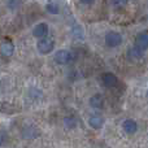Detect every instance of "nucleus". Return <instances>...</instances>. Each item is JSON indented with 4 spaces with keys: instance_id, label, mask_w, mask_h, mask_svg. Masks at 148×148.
Here are the masks:
<instances>
[{
    "instance_id": "f257e3e1",
    "label": "nucleus",
    "mask_w": 148,
    "mask_h": 148,
    "mask_svg": "<svg viewBox=\"0 0 148 148\" xmlns=\"http://www.w3.org/2000/svg\"><path fill=\"white\" fill-rule=\"evenodd\" d=\"M122 43V35L117 31H109L105 35V44L110 48H114V47H118Z\"/></svg>"
},
{
    "instance_id": "f03ea898",
    "label": "nucleus",
    "mask_w": 148,
    "mask_h": 148,
    "mask_svg": "<svg viewBox=\"0 0 148 148\" xmlns=\"http://www.w3.org/2000/svg\"><path fill=\"white\" fill-rule=\"evenodd\" d=\"M36 47H38V51L40 52V53L47 55V53H49V52H52V49H53V47H55V42H53V39H51V38H42V39H39Z\"/></svg>"
},
{
    "instance_id": "7ed1b4c3",
    "label": "nucleus",
    "mask_w": 148,
    "mask_h": 148,
    "mask_svg": "<svg viewBox=\"0 0 148 148\" xmlns=\"http://www.w3.org/2000/svg\"><path fill=\"white\" fill-rule=\"evenodd\" d=\"M73 60V53L68 49H60L55 53V61L60 65H66Z\"/></svg>"
},
{
    "instance_id": "20e7f679",
    "label": "nucleus",
    "mask_w": 148,
    "mask_h": 148,
    "mask_svg": "<svg viewBox=\"0 0 148 148\" xmlns=\"http://www.w3.org/2000/svg\"><path fill=\"white\" fill-rule=\"evenodd\" d=\"M47 34H48V25H47L46 22L38 23L33 30V35L35 36V38H39V39L47 38Z\"/></svg>"
},
{
    "instance_id": "39448f33",
    "label": "nucleus",
    "mask_w": 148,
    "mask_h": 148,
    "mask_svg": "<svg viewBox=\"0 0 148 148\" xmlns=\"http://www.w3.org/2000/svg\"><path fill=\"white\" fill-rule=\"evenodd\" d=\"M13 52H14V46H13L12 42L8 40V39L3 40V43H1V55L3 56L10 57L13 55Z\"/></svg>"
},
{
    "instance_id": "423d86ee",
    "label": "nucleus",
    "mask_w": 148,
    "mask_h": 148,
    "mask_svg": "<svg viewBox=\"0 0 148 148\" xmlns=\"http://www.w3.org/2000/svg\"><path fill=\"white\" fill-rule=\"evenodd\" d=\"M122 127H123V130H125V133H127V134H134V133H136V130H138L136 122L134 120H130V118L123 121Z\"/></svg>"
},
{
    "instance_id": "0eeeda50",
    "label": "nucleus",
    "mask_w": 148,
    "mask_h": 148,
    "mask_svg": "<svg viewBox=\"0 0 148 148\" xmlns=\"http://www.w3.org/2000/svg\"><path fill=\"white\" fill-rule=\"evenodd\" d=\"M101 79H103V83H104V86H107V87H113L116 83H117V78H116V75L113 73H105V74H103Z\"/></svg>"
},
{
    "instance_id": "6e6552de",
    "label": "nucleus",
    "mask_w": 148,
    "mask_h": 148,
    "mask_svg": "<svg viewBox=\"0 0 148 148\" xmlns=\"http://www.w3.org/2000/svg\"><path fill=\"white\" fill-rule=\"evenodd\" d=\"M135 46H138L139 48H142L144 51V49H148V33H142L138 35V38H136V44Z\"/></svg>"
},
{
    "instance_id": "1a4fd4ad",
    "label": "nucleus",
    "mask_w": 148,
    "mask_h": 148,
    "mask_svg": "<svg viewBox=\"0 0 148 148\" xmlns=\"http://www.w3.org/2000/svg\"><path fill=\"white\" fill-rule=\"evenodd\" d=\"M90 105H91L92 108H95V109L103 108V105H104V99H103V96L99 94L94 95V96L90 99Z\"/></svg>"
},
{
    "instance_id": "9d476101",
    "label": "nucleus",
    "mask_w": 148,
    "mask_h": 148,
    "mask_svg": "<svg viewBox=\"0 0 148 148\" xmlns=\"http://www.w3.org/2000/svg\"><path fill=\"white\" fill-rule=\"evenodd\" d=\"M88 123H90V126H91V127H94V129H100V127L103 126V123H104V120H103L101 116L94 114V116H91V117H90Z\"/></svg>"
},
{
    "instance_id": "9b49d317",
    "label": "nucleus",
    "mask_w": 148,
    "mask_h": 148,
    "mask_svg": "<svg viewBox=\"0 0 148 148\" xmlns=\"http://www.w3.org/2000/svg\"><path fill=\"white\" fill-rule=\"evenodd\" d=\"M129 59L130 60H139L142 56H143V49L139 48L138 46H134L133 48L129 49Z\"/></svg>"
},
{
    "instance_id": "f8f14e48",
    "label": "nucleus",
    "mask_w": 148,
    "mask_h": 148,
    "mask_svg": "<svg viewBox=\"0 0 148 148\" xmlns=\"http://www.w3.org/2000/svg\"><path fill=\"white\" fill-rule=\"evenodd\" d=\"M47 10L52 14H57L60 12V1L59 0H49L47 4Z\"/></svg>"
},
{
    "instance_id": "ddd939ff",
    "label": "nucleus",
    "mask_w": 148,
    "mask_h": 148,
    "mask_svg": "<svg viewBox=\"0 0 148 148\" xmlns=\"http://www.w3.org/2000/svg\"><path fill=\"white\" fill-rule=\"evenodd\" d=\"M72 38L75 40H82L84 38V33L79 25H74L72 27Z\"/></svg>"
},
{
    "instance_id": "4468645a",
    "label": "nucleus",
    "mask_w": 148,
    "mask_h": 148,
    "mask_svg": "<svg viewBox=\"0 0 148 148\" xmlns=\"http://www.w3.org/2000/svg\"><path fill=\"white\" fill-rule=\"evenodd\" d=\"M22 135L23 138H27V139H33L35 136H38V130L33 126H29V127H25L22 131Z\"/></svg>"
},
{
    "instance_id": "2eb2a0df",
    "label": "nucleus",
    "mask_w": 148,
    "mask_h": 148,
    "mask_svg": "<svg viewBox=\"0 0 148 148\" xmlns=\"http://www.w3.org/2000/svg\"><path fill=\"white\" fill-rule=\"evenodd\" d=\"M64 125L66 126L68 129H74L77 126V118L73 117V116H69V117L64 118Z\"/></svg>"
},
{
    "instance_id": "dca6fc26",
    "label": "nucleus",
    "mask_w": 148,
    "mask_h": 148,
    "mask_svg": "<svg viewBox=\"0 0 148 148\" xmlns=\"http://www.w3.org/2000/svg\"><path fill=\"white\" fill-rule=\"evenodd\" d=\"M21 4H22L21 0H8V8L9 9H17Z\"/></svg>"
},
{
    "instance_id": "f3484780",
    "label": "nucleus",
    "mask_w": 148,
    "mask_h": 148,
    "mask_svg": "<svg viewBox=\"0 0 148 148\" xmlns=\"http://www.w3.org/2000/svg\"><path fill=\"white\" fill-rule=\"evenodd\" d=\"M129 0H112V5L114 8H123Z\"/></svg>"
},
{
    "instance_id": "a211bd4d",
    "label": "nucleus",
    "mask_w": 148,
    "mask_h": 148,
    "mask_svg": "<svg viewBox=\"0 0 148 148\" xmlns=\"http://www.w3.org/2000/svg\"><path fill=\"white\" fill-rule=\"evenodd\" d=\"M95 0H81V3L82 4H86V5H88V4H92Z\"/></svg>"
}]
</instances>
